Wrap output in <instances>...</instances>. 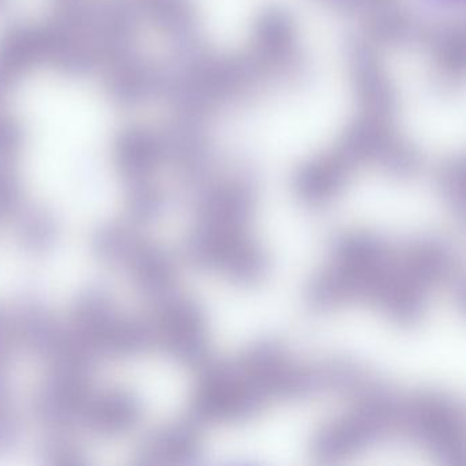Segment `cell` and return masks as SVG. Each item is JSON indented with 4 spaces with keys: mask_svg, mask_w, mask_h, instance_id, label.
I'll return each instance as SVG.
<instances>
[{
    "mask_svg": "<svg viewBox=\"0 0 466 466\" xmlns=\"http://www.w3.org/2000/svg\"><path fill=\"white\" fill-rule=\"evenodd\" d=\"M394 438L405 439V397L370 392L315 433L310 452L320 462H339Z\"/></svg>",
    "mask_w": 466,
    "mask_h": 466,
    "instance_id": "cell-3",
    "label": "cell"
},
{
    "mask_svg": "<svg viewBox=\"0 0 466 466\" xmlns=\"http://www.w3.org/2000/svg\"><path fill=\"white\" fill-rule=\"evenodd\" d=\"M201 425L189 416L170 422L149 433L136 451V463L140 465H176L190 462L200 454Z\"/></svg>",
    "mask_w": 466,
    "mask_h": 466,
    "instance_id": "cell-10",
    "label": "cell"
},
{
    "mask_svg": "<svg viewBox=\"0 0 466 466\" xmlns=\"http://www.w3.org/2000/svg\"><path fill=\"white\" fill-rule=\"evenodd\" d=\"M439 189L446 206L452 214H463V170L462 166H449L439 178Z\"/></svg>",
    "mask_w": 466,
    "mask_h": 466,
    "instance_id": "cell-14",
    "label": "cell"
},
{
    "mask_svg": "<svg viewBox=\"0 0 466 466\" xmlns=\"http://www.w3.org/2000/svg\"><path fill=\"white\" fill-rule=\"evenodd\" d=\"M256 193L242 179L220 182L201 196L187 252L201 268L241 285H255L268 271V258L252 233Z\"/></svg>",
    "mask_w": 466,
    "mask_h": 466,
    "instance_id": "cell-1",
    "label": "cell"
},
{
    "mask_svg": "<svg viewBox=\"0 0 466 466\" xmlns=\"http://www.w3.org/2000/svg\"><path fill=\"white\" fill-rule=\"evenodd\" d=\"M12 219L15 220V237L25 249L42 252L56 241V222L45 209L24 204Z\"/></svg>",
    "mask_w": 466,
    "mask_h": 466,
    "instance_id": "cell-11",
    "label": "cell"
},
{
    "mask_svg": "<svg viewBox=\"0 0 466 466\" xmlns=\"http://www.w3.org/2000/svg\"><path fill=\"white\" fill-rule=\"evenodd\" d=\"M91 375L50 372L34 400L37 421L50 433L69 432L80 427L86 403L94 392Z\"/></svg>",
    "mask_w": 466,
    "mask_h": 466,
    "instance_id": "cell-7",
    "label": "cell"
},
{
    "mask_svg": "<svg viewBox=\"0 0 466 466\" xmlns=\"http://www.w3.org/2000/svg\"><path fill=\"white\" fill-rule=\"evenodd\" d=\"M42 455L51 465L75 466L86 462L80 444L70 438L69 432L50 433Z\"/></svg>",
    "mask_w": 466,
    "mask_h": 466,
    "instance_id": "cell-13",
    "label": "cell"
},
{
    "mask_svg": "<svg viewBox=\"0 0 466 466\" xmlns=\"http://www.w3.org/2000/svg\"><path fill=\"white\" fill-rule=\"evenodd\" d=\"M397 255L383 239L367 231L346 234L310 280L308 301L320 310L360 302L376 307L389 285Z\"/></svg>",
    "mask_w": 466,
    "mask_h": 466,
    "instance_id": "cell-2",
    "label": "cell"
},
{
    "mask_svg": "<svg viewBox=\"0 0 466 466\" xmlns=\"http://www.w3.org/2000/svg\"><path fill=\"white\" fill-rule=\"evenodd\" d=\"M18 419L12 402L0 405V452L6 451L17 441Z\"/></svg>",
    "mask_w": 466,
    "mask_h": 466,
    "instance_id": "cell-16",
    "label": "cell"
},
{
    "mask_svg": "<svg viewBox=\"0 0 466 466\" xmlns=\"http://www.w3.org/2000/svg\"><path fill=\"white\" fill-rule=\"evenodd\" d=\"M151 302L152 310L146 319L154 349L182 364H201L208 339L200 307L178 290Z\"/></svg>",
    "mask_w": 466,
    "mask_h": 466,
    "instance_id": "cell-5",
    "label": "cell"
},
{
    "mask_svg": "<svg viewBox=\"0 0 466 466\" xmlns=\"http://www.w3.org/2000/svg\"><path fill=\"white\" fill-rule=\"evenodd\" d=\"M125 203L130 222L143 223L162 212L165 195L155 181L137 182L125 187Z\"/></svg>",
    "mask_w": 466,
    "mask_h": 466,
    "instance_id": "cell-12",
    "label": "cell"
},
{
    "mask_svg": "<svg viewBox=\"0 0 466 466\" xmlns=\"http://www.w3.org/2000/svg\"><path fill=\"white\" fill-rule=\"evenodd\" d=\"M141 419V403L122 389L94 390L80 427L100 438H118L130 432Z\"/></svg>",
    "mask_w": 466,
    "mask_h": 466,
    "instance_id": "cell-8",
    "label": "cell"
},
{
    "mask_svg": "<svg viewBox=\"0 0 466 466\" xmlns=\"http://www.w3.org/2000/svg\"><path fill=\"white\" fill-rule=\"evenodd\" d=\"M7 368L0 365V405L10 402L9 386H7Z\"/></svg>",
    "mask_w": 466,
    "mask_h": 466,
    "instance_id": "cell-17",
    "label": "cell"
},
{
    "mask_svg": "<svg viewBox=\"0 0 466 466\" xmlns=\"http://www.w3.org/2000/svg\"><path fill=\"white\" fill-rule=\"evenodd\" d=\"M20 350L12 312L0 310V365L9 367L15 351Z\"/></svg>",
    "mask_w": 466,
    "mask_h": 466,
    "instance_id": "cell-15",
    "label": "cell"
},
{
    "mask_svg": "<svg viewBox=\"0 0 466 466\" xmlns=\"http://www.w3.org/2000/svg\"><path fill=\"white\" fill-rule=\"evenodd\" d=\"M69 326L96 359H129L154 349L147 319L122 315L102 291L78 296Z\"/></svg>",
    "mask_w": 466,
    "mask_h": 466,
    "instance_id": "cell-4",
    "label": "cell"
},
{
    "mask_svg": "<svg viewBox=\"0 0 466 466\" xmlns=\"http://www.w3.org/2000/svg\"><path fill=\"white\" fill-rule=\"evenodd\" d=\"M118 268L124 269L136 289L151 301L178 290L176 266L170 256L143 234Z\"/></svg>",
    "mask_w": 466,
    "mask_h": 466,
    "instance_id": "cell-9",
    "label": "cell"
},
{
    "mask_svg": "<svg viewBox=\"0 0 466 466\" xmlns=\"http://www.w3.org/2000/svg\"><path fill=\"white\" fill-rule=\"evenodd\" d=\"M408 441L450 465H462L465 425L460 406L441 392L408 397Z\"/></svg>",
    "mask_w": 466,
    "mask_h": 466,
    "instance_id": "cell-6",
    "label": "cell"
}]
</instances>
